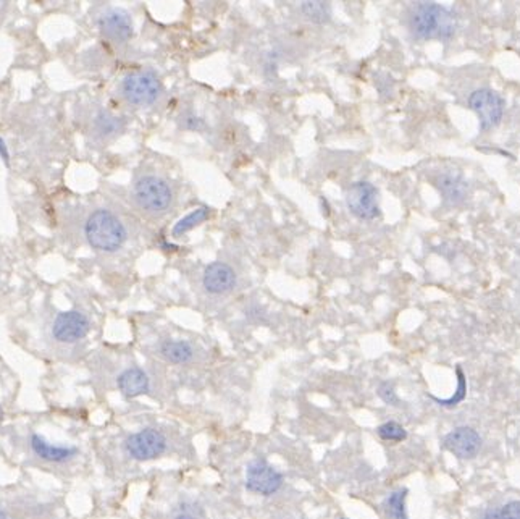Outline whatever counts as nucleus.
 <instances>
[{
    "label": "nucleus",
    "instance_id": "nucleus-7",
    "mask_svg": "<svg viewBox=\"0 0 520 519\" xmlns=\"http://www.w3.org/2000/svg\"><path fill=\"white\" fill-rule=\"evenodd\" d=\"M284 477L265 460H256L246 469V488L262 497H270L282 488Z\"/></svg>",
    "mask_w": 520,
    "mask_h": 519
},
{
    "label": "nucleus",
    "instance_id": "nucleus-23",
    "mask_svg": "<svg viewBox=\"0 0 520 519\" xmlns=\"http://www.w3.org/2000/svg\"><path fill=\"white\" fill-rule=\"evenodd\" d=\"M378 396L381 400L385 401L386 405H391V406H399V398H397L396 391H395V386H392V384H390V382H383L378 386Z\"/></svg>",
    "mask_w": 520,
    "mask_h": 519
},
{
    "label": "nucleus",
    "instance_id": "nucleus-9",
    "mask_svg": "<svg viewBox=\"0 0 520 519\" xmlns=\"http://www.w3.org/2000/svg\"><path fill=\"white\" fill-rule=\"evenodd\" d=\"M91 322L79 311L60 313L54 320L52 335L60 343H76L89 333Z\"/></svg>",
    "mask_w": 520,
    "mask_h": 519
},
{
    "label": "nucleus",
    "instance_id": "nucleus-21",
    "mask_svg": "<svg viewBox=\"0 0 520 519\" xmlns=\"http://www.w3.org/2000/svg\"><path fill=\"white\" fill-rule=\"evenodd\" d=\"M95 126H98V131L100 135L109 136L118 133L121 130V121L116 116L110 115L109 112H100L98 119H95Z\"/></svg>",
    "mask_w": 520,
    "mask_h": 519
},
{
    "label": "nucleus",
    "instance_id": "nucleus-25",
    "mask_svg": "<svg viewBox=\"0 0 520 519\" xmlns=\"http://www.w3.org/2000/svg\"><path fill=\"white\" fill-rule=\"evenodd\" d=\"M0 157H2V160L5 162V164H10V152H8V147L7 144H5V141L0 138Z\"/></svg>",
    "mask_w": 520,
    "mask_h": 519
},
{
    "label": "nucleus",
    "instance_id": "nucleus-22",
    "mask_svg": "<svg viewBox=\"0 0 520 519\" xmlns=\"http://www.w3.org/2000/svg\"><path fill=\"white\" fill-rule=\"evenodd\" d=\"M485 519H520V502H509L498 510L488 511Z\"/></svg>",
    "mask_w": 520,
    "mask_h": 519
},
{
    "label": "nucleus",
    "instance_id": "nucleus-12",
    "mask_svg": "<svg viewBox=\"0 0 520 519\" xmlns=\"http://www.w3.org/2000/svg\"><path fill=\"white\" fill-rule=\"evenodd\" d=\"M204 288L212 294H225L236 285V273L225 262H212L204 271Z\"/></svg>",
    "mask_w": 520,
    "mask_h": 519
},
{
    "label": "nucleus",
    "instance_id": "nucleus-14",
    "mask_svg": "<svg viewBox=\"0 0 520 519\" xmlns=\"http://www.w3.org/2000/svg\"><path fill=\"white\" fill-rule=\"evenodd\" d=\"M31 449L38 455L40 460L50 461V462H63L70 458H73L78 450L75 446H60V445H52L47 440H44L43 437L34 434L31 437Z\"/></svg>",
    "mask_w": 520,
    "mask_h": 519
},
{
    "label": "nucleus",
    "instance_id": "nucleus-19",
    "mask_svg": "<svg viewBox=\"0 0 520 519\" xmlns=\"http://www.w3.org/2000/svg\"><path fill=\"white\" fill-rule=\"evenodd\" d=\"M456 374H457V390H456V395H452L451 398H448V400H441V398H438V396L430 395L431 398L435 400L436 403L440 405V406H446V408H452V406H456V405L461 403V401L466 400V396H467L466 375H464L462 369L459 368V366L456 368Z\"/></svg>",
    "mask_w": 520,
    "mask_h": 519
},
{
    "label": "nucleus",
    "instance_id": "nucleus-13",
    "mask_svg": "<svg viewBox=\"0 0 520 519\" xmlns=\"http://www.w3.org/2000/svg\"><path fill=\"white\" fill-rule=\"evenodd\" d=\"M116 385H118L121 395L128 400L146 395L151 389L149 377H147V374L139 368H130L123 370V373L118 375V379H116Z\"/></svg>",
    "mask_w": 520,
    "mask_h": 519
},
{
    "label": "nucleus",
    "instance_id": "nucleus-4",
    "mask_svg": "<svg viewBox=\"0 0 520 519\" xmlns=\"http://www.w3.org/2000/svg\"><path fill=\"white\" fill-rule=\"evenodd\" d=\"M162 93L160 81L151 71H136L121 81V96L126 103L136 107L154 104Z\"/></svg>",
    "mask_w": 520,
    "mask_h": 519
},
{
    "label": "nucleus",
    "instance_id": "nucleus-17",
    "mask_svg": "<svg viewBox=\"0 0 520 519\" xmlns=\"http://www.w3.org/2000/svg\"><path fill=\"white\" fill-rule=\"evenodd\" d=\"M300 12L312 23H326L331 17V7L326 2H303Z\"/></svg>",
    "mask_w": 520,
    "mask_h": 519
},
{
    "label": "nucleus",
    "instance_id": "nucleus-26",
    "mask_svg": "<svg viewBox=\"0 0 520 519\" xmlns=\"http://www.w3.org/2000/svg\"><path fill=\"white\" fill-rule=\"evenodd\" d=\"M175 519H194V518H192V515H190V513H180V515H178Z\"/></svg>",
    "mask_w": 520,
    "mask_h": 519
},
{
    "label": "nucleus",
    "instance_id": "nucleus-3",
    "mask_svg": "<svg viewBox=\"0 0 520 519\" xmlns=\"http://www.w3.org/2000/svg\"><path fill=\"white\" fill-rule=\"evenodd\" d=\"M132 196L141 209L149 213H163L171 206L173 193L167 181L157 176H142L135 183Z\"/></svg>",
    "mask_w": 520,
    "mask_h": 519
},
{
    "label": "nucleus",
    "instance_id": "nucleus-1",
    "mask_svg": "<svg viewBox=\"0 0 520 519\" xmlns=\"http://www.w3.org/2000/svg\"><path fill=\"white\" fill-rule=\"evenodd\" d=\"M88 243L102 253H115L126 241V228L118 217L105 209H98L86 220Z\"/></svg>",
    "mask_w": 520,
    "mask_h": 519
},
{
    "label": "nucleus",
    "instance_id": "nucleus-11",
    "mask_svg": "<svg viewBox=\"0 0 520 519\" xmlns=\"http://www.w3.org/2000/svg\"><path fill=\"white\" fill-rule=\"evenodd\" d=\"M99 29L114 43H126L132 36V22L125 10L109 8L99 17Z\"/></svg>",
    "mask_w": 520,
    "mask_h": 519
},
{
    "label": "nucleus",
    "instance_id": "nucleus-29",
    "mask_svg": "<svg viewBox=\"0 0 520 519\" xmlns=\"http://www.w3.org/2000/svg\"><path fill=\"white\" fill-rule=\"evenodd\" d=\"M341 519H348V518H341Z\"/></svg>",
    "mask_w": 520,
    "mask_h": 519
},
{
    "label": "nucleus",
    "instance_id": "nucleus-24",
    "mask_svg": "<svg viewBox=\"0 0 520 519\" xmlns=\"http://www.w3.org/2000/svg\"><path fill=\"white\" fill-rule=\"evenodd\" d=\"M440 188H441L443 191H445L446 196L452 197V200H454V197L461 196V193H462V186L457 185L456 178H452V176H445V178H443Z\"/></svg>",
    "mask_w": 520,
    "mask_h": 519
},
{
    "label": "nucleus",
    "instance_id": "nucleus-16",
    "mask_svg": "<svg viewBox=\"0 0 520 519\" xmlns=\"http://www.w3.org/2000/svg\"><path fill=\"white\" fill-rule=\"evenodd\" d=\"M406 497L407 490H397L392 492L391 495L386 498L383 511H385V519H409L406 513Z\"/></svg>",
    "mask_w": 520,
    "mask_h": 519
},
{
    "label": "nucleus",
    "instance_id": "nucleus-18",
    "mask_svg": "<svg viewBox=\"0 0 520 519\" xmlns=\"http://www.w3.org/2000/svg\"><path fill=\"white\" fill-rule=\"evenodd\" d=\"M207 217H208V211H207L206 207L194 209V211L188 213L186 217H183L181 220L178 222L175 227H173V235L180 236V235H183V233L192 230V228H196L197 225H201V223L204 220H206Z\"/></svg>",
    "mask_w": 520,
    "mask_h": 519
},
{
    "label": "nucleus",
    "instance_id": "nucleus-8",
    "mask_svg": "<svg viewBox=\"0 0 520 519\" xmlns=\"http://www.w3.org/2000/svg\"><path fill=\"white\" fill-rule=\"evenodd\" d=\"M468 107L478 115L482 130L493 128L503 119L504 100L491 89L473 91L468 98Z\"/></svg>",
    "mask_w": 520,
    "mask_h": 519
},
{
    "label": "nucleus",
    "instance_id": "nucleus-15",
    "mask_svg": "<svg viewBox=\"0 0 520 519\" xmlns=\"http://www.w3.org/2000/svg\"><path fill=\"white\" fill-rule=\"evenodd\" d=\"M160 353L168 363L173 364H186L192 359V346L183 340H167L160 346Z\"/></svg>",
    "mask_w": 520,
    "mask_h": 519
},
{
    "label": "nucleus",
    "instance_id": "nucleus-2",
    "mask_svg": "<svg viewBox=\"0 0 520 519\" xmlns=\"http://www.w3.org/2000/svg\"><path fill=\"white\" fill-rule=\"evenodd\" d=\"M454 18L436 3H419L411 17V29L417 38H450L454 33Z\"/></svg>",
    "mask_w": 520,
    "mask_h": 519
},
{
    "label": "nucleus",
    "instance_id": "nucleus-27",
    "mask_svg": "<svg viewBox=\"0 0 520 519\" xmlns=\"http://www.w3.org/2000/svg\"><path fill=\"white\" fill-rule=\"evenodd\" d=\"M0 519H8V516H7V513H5L3 510H0Z\"/></svg>",
    "mask_w": 520,
    "mask_h": 519
},
{
    "label": "nucleus",
    "instance_id": "nucleus-20",
    "mask_svg": "<svg viewBox=\"0 0 520 519\" xmlns=\"http://www.w3.org/2000/svg\"><path fill=\"white\" fill-rule=\"evenodd\" d=\"M376 434H378L381 440L395 442V444H399V442L407 439V432L404 427H402L401 424H397V422L395 421L381 424L378 429H376Z\"/></svg>",
    "mask_w": 520,
    "mask_h": 519
},
{
    "label": "nucleus",
    "instance_id": "nucleus-5",
    "mask_svg": "<svg viewBox=\"0 0 520 519\" xmlns=\"http://www.w3.org/2000/svg\"><path fill=\"white\" fill-rule=\"evenodd\" d=\"M125 449L136 461L157 460L167 450V439L160 430L149 427L130 435L125 442Z\"/></svg>",
    "mask_w": 520,
    "mask_h": 519
},
{
    "label": "nucleus",
    "instance_id": "nucleus-6",
    "mask_svg": "<svg viewBox=\"0 0 520 519\" xmlns=\"http://www.w3.org/2000/svg\"><path fill=\"white\" fill-rule=\"evenodd\" d=\"M346 204L353 216L360 220H374L380 216L378 191L369 181H358L346 193Z\"/></svg>",
    "mask_w": 520,
    "mask_h": 519
},
{
    "label": "nucleus",
    "instance_id": "nucleus-28",
    "mask_svg": "<svg viewBox=\"0 0 520 519\" xmlns=\"http://www.w3.org/2000/svg\"><path fill=\"white\" fill-rule=\"evenodd\" d=\"M2 419H3V409H2V406H0V421Z\"/></svg>",
    "mask_w": 520,
    "mask_h": 519
},
{
    "label": "nucleus",
    "instance_id": "nucleus-10",
    "mask_svg": "<svg viewBox=\"0 0 520 519\" xmlns=\"http://www.w3.org/2000/svg\"><path fill=\"white\" fill-rule=\"evenodd\" d=\"M443 446L459 460H472L482 449V439L472 427H457L445 437Z\"/></svg>",
    "mask_w": 520,
    "mask_h": 519
}]
</instances>
